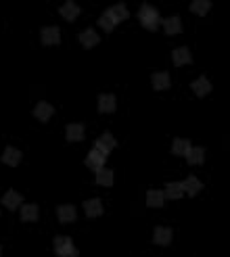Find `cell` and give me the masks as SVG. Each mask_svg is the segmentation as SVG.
Masks as SVG:
<instances>
[{"mask_svg":"<svg viewBox=\"0 0 230 257\" xmlns=\"http://www.w3.org/2000/svg\"><path fill=\"white\" fill-rule=\"evenodd\" d=\"M191 90H193V92L197 94V96H201V99H203L205 94L212 92V82H209L205 75H203V78H197V80H195L193 84H191Z\"/></svg>","mask_w":230,"mask_h":257,"instance_id":"cell-10","label":"cell"},{"mask_svg":"<svg viewBox=\"0 0 230 257\" xmlns=\"http://www.w3.org/2000/svg\"><path fill=\"white\" fill-rule=\"evenodd\" d=\"M99 25L103 27V30H105V32H107V34H109V32H113V30H115V25H117V21H115V19H113V17H111V13H109V11H105V13H103V15L99 17Z\"/></svg>","mask_w":230,"mask_h":257,"instance_id":"cell-29","label":"cell"},{"mask_svg":"<svg viewBox=\"0 0 230 257\" xmlns=\"http://www.w3.org/2000/svg\"><path fill=\"white\" fill-rule=\"evenodd\" d=\"M65 138L69 142L84 140V126H82V123H69V126L65 128Z\"/></svg>","mask_w":230,"mask_h":257,"instance_id":"cell-14","label":"cell"},{"mask_svg":"<svg viewBox=\"0 0 230 257\" xmlns=\"http://www.w3.org/2000/svg\"><path fill=\"white\" fill-rule=\"evenodd\" d=\"M161 25H163V30H165L167 36H176V34L182 32V21H180L178 15L167 17V19H161Z\"/></svg>","mask_w":230,"mask_h":257,"instance_id":"cell-6","label":"cell"},{"mask_svg":"<svg viewBox=\"0 0 230 257\" xmlns=\"http://www.w3.org/2000/svg\"><path fill=\"white\" fill-rule=\"evenodd\" d=\"M80 42H82L84 48H92V46H96L101 42V36L94 30H90V27H88V30H84L80 34Z\"/></svg>","mask_w":230,"mask_h":257,"instance_id":"cell-15","label":"cell"},{"mask_svg":"<svg viewBox=\"0 0 230 257\" xmlns=\"http://www.w3.org/2000/svg\"><path fill=\"white\" fill-rule=\"evenodd\" d=\"M0 255H2V249H0Z\"/></svg>","mask_w":230,"mask_h":257,"instance_id":"cell-30","label":"cell"},{"mask_svg":"<svg viewBox=\"0 0 230 257\" xmlns=\"http://www.w3.org/2000/svg\"><path fill=\"white\" fill-rule=\"evenodd\" d=\"M163 203H165L163 190H149L146 192V207L157 209V207H163Z\"/></svg>","mask_w":230,"mask_h":257,"instance_id":"cell-21","label":"cell"},{"mask_svg":"<svg viewBox=\"0 0 230 257\" xmlns=\"http://www.w3.org/2000/svg\"><path fill=\"white\" fill-rule=\"evenodd\" d=\"M94 149L99 151V153H103L105 157H107L109 153L115 149V138H113V134H109V132L101 134V136H99V140H96V144H94Z\"/></svg>","mask_w":230,"mask_h":257,"instance_id":"cell-4","label":"cell"},{"mask_svg":"<svg viewBox=\"0 0 230 257\" xmlns=\"http://www.w3.org/2000/svg\"><path fill=\"white\" fill-rule=\"evenodd\" d=\"M172 61H174V65H178V67H182V65H188V63H193L191 51H188L186 46H180V48H176V51L172 52Z\"/></svg>","mask_w":230,"mask_h":257,"instance_id":"cell-8","label":"cell"},{"mask_svg":"<svg viewBox=\"0 0 230 257\" xmlns=\"http://www.w3.org/2000/svg\"><path fill=\"white\" fill-rule=\"evenodd\" d=\"M182 188H184V192H188V197H195V194H199V190L203 188V184H201L199 178L188 176L184 182H182Z\"/></svg>","mask_w":230,"mask_h":257,"instance_id":"cell-20","label":"cell"},{"mask_svg":"<svg viewBox=\"0 0 230 257\" xmlns=\"http://www.w3.org/2000/svg\"><path fill=\"white\" fill-rule=\"evenodd\" d=\"M84 211H86L88 218H99V215H103V203L101 199H90L84 203Z\"/></svg>","mask_w":230,"mask_h":257,"instance_id":"cell-18","label":"cell"},{"mask_svg":"<svg viewBox=\"0 0 230 257\" xmlns=\"http://www.w3.org/2000/svg\"><path fill=\"white\" fill-rule=\"evenodd\" d=\"M2 163L11 165V168H17L21 163V151L15 149V147H6L4 153H2Z\"/></svg>","mask_w":230,"mask_h":257,"instance_id":"cell-12","label":"cell"},{"mask_svg":"<svg viewBox=\"0 0 230 257\" xmlns=\"http://www.w3.org/2000/svg\"><path fill=\"white\" fill-rule=\"evenodd\" d=\"M105 161H107V157H105L103 153H99L96 149L90 151L88 157H86V165L90 170H94V171H99L101 168H105Z\"/></svg>","mask_w":230,"mask_h":257,"instance_id":"cell-7","label":"cell"},{"mask_svg":"<svg viewBox=\"0 0 230 257\" xmlns=\"http://www.w3.org/2000/svg\"><path fill=\"white\" fill-rule=\"evenodd\" d=\"M172 151L176 153V155H180V157H186V153L191 151V142H188L186 138H176L174 144H172Z\"/></svg>","mask_w":230,"mask_h":257,"instance_id":"cell-27","label":"cell"},{"mask_svg":"<svg viewBox=\"0 0 230 257\" xmlns=\"http://www.w3.org/2000/svg\"><path fill=\"white\" fill-rule=\"evenodd\" d=\"M53 247H54V253L59 257H78V249L73 247V242L69 236H54Z\"/></svg>","mask_w":230,"mask_h":257,"instance_id":"cell-2","label":"cell"},{"mask_svg":"<svg viewBox=\"0 0 230 257\" xmlns=\"http://www.w3.org/2000/svg\"><path fill=\"white\" fill-rule=\"evenodd\" d=\"M75 207L73 205H61L59 209H57V218L61 224H71V222L75 220Z\"/></svg>","mask_w":230,"mask_h":257,"instance_id":"cell-17","label":"cell"},{"mask_svg":"<svg viewBox=\"0 0 230 257\" xmlns=\"http://www.w3.org/2000/svg\"><path fill=\"white\" fill-rule=\"evenodd\" d=\"M209 9H212V2H209V0H193L191 2V11L195 15H207Z\"/></svg>","mask_w":230,"mask_h":257,"instance_id":"cell-28","label":"cell"},{"mask_svg":"<svg viewBox=\"0 0 230 257\" xmlns=\"http://www.w3.org/2000/svg\"><path fill=\"white\" fill-rule=\"evenodd\" d=\"M138 21L142 23L144 30H149V32H155L159 25H161V17H159V13L155 6H151V4H142L141 6V11H138Z\"/></svg>","mask_w":230,"mask_h":257,"instance_id":"cell-1","label":"cell"},{"mask_svg":"<svg viewBox=\"0 0 230 257\" xmlns=\"http://www.w3.org/2000/svg\"><path fill=\"white\" fill-rule=\"evenodd\" d=\"M99 111L101 113H113L115 111V96L113 94H101L99 96Z\"/></svg>","mask_w":230,"mask_h":257,"instance_id":"cell-22","label":"cell"},{"mask_svg":"<svg viewBox=\"0 0 230 257\" xmlns=\"http://www.w3.org/2000/svg\"><path fill=\"white\" fill-rule=\"evenodd\" d=\"M153 240H155V245H170L172 242V228H165V226H157L155 232H153Z\"/></svg>","mask_w":230,"mask_h":257,"instance_id":"cell-9","label":"cell"},{"mask_svg":"<svg viewBox=\"0 0 230 257\" xmlns=\"http://www.w3.org/2000/svg\"><path fill=\"white\" fill-rule=\"evenodd\" d=\"M40 38H42V44H46V46L59 44L61 42V30L57 25H48L40 32Z\"/></svg>","mask_w":230,"mask_h":257,"instance_id":"cell-3","label":"cell"},{"mask_svg":"<svg viewBox=\"0 0 230 257\" xmlns=\"http://www.w3.org/2000/svg\"><path fill=\"white\" fill-rule=\"evenodd\" d=\"M59 13H61V17L65 19V21H75V19L80 17V6L75 2H65L59 9Z\"/></svg>","mask_w":230,"mask_h":257,"instance_id":"cell-13","label":"cell"},{"mask_svg":"<svg viewBox=\"0 0 230 257\" xmlns=\"http://www.w3.org/2000/svg\"><path fill=\"white\" fill-rule=\"evenodd\" d=\"M54 113V107L51 105V103H46V101H40L36 107H34V117L40 121H48L53 117Z\"/></svg>","mask_w":230,"mask_h":257,"instance_id":"cell-5","label":"cell"},{"mask_svg":"<svg viewBox=\"0 0 230 257\" xmlns=\"http://www.w3.org/2000/svg\"><path fill=\"white\" fill-rule=\"evenodd\" d=\"M38 213H40V209H38V205H34V203H27L21 207V220L23 222H36Z\"/></svg>","mask_w":230,"mask_h":257,"instance_id":"cell-24","label":"cell"},{"mask_svg":"<svg viewBox=\"0 0 230 257\" xmlns=\"http://www.w3.org/2000/svg\"><path fill=\"white\" fill-rule=\"evenodd\" d=\"M109 13H111V17H113L117 23H122V21H125V19L130 17V13H128V9H125V4H115V6H111Z\"/></svg>","mask_w":230,"mask_h":257,"instance_id":"cell-26","label":"cell"},{"mask_svg":"<svg viewBox=\"0 0 230 257\" xmlns=\"http://www.w3.org/2000/svg\"><path fill=\"white\" fill-rule=\"evenodd\" d=\"M186 161L191 165H201L205 161V149L203 147H191V151L186 153Z\"/></svg>","mask_w":230,"mask_h":257,"instance_id":"cell-19","label":"cell"},{"mask_svg":"<svg viewBox=\"0 0 230 257\" xmlns=\"http://www.w3.org/2000/svg\"><path fill=\"white\" fill-rule=\"evenodd\" d=\"M163 197L165 199H182L184 197V188H182V182H167L165 184V190H163Z\"/></svg>","mask_w":230,"mask_h":257,"instance_id":"cell-16","label":"cell"},{"mask_svg":"<svg viewBox=\"0 0 230 257\" xmlns=\"http://www.w3.org/2000/svg\"><path fill=\"white\" fill-rule=\"evenodd\" d=\"M96 184L99 186H113V171L107 168H101L96 171Z\"/></svg>","mask_w":230,"mask_h":257,"instance_id":"cell-25","label":"cell"},{"mask_svg":"<svg viewBox=\"0 0 230 257\" xmlns=\"http://www.w3.org/2000/svg\"><path fill=\"white\" fill-rule=\"evenodd\" d=\"M151 84L155 90H167L172 84V80H170V73L167 71H157V73H153L151 75Z\"/></svg>","mask_w":230,"mask_h":257,"instance_id":"cell-11","label":"cell"},{"mask_svg":"<svg viewBox=\"0 0 230 257\" xmlns=\"http://www.w3.org/2000/svg\"><path fill=\"white\" fill-rule=\"evenodd\" d=\"M21 201H23V199H21V194L17 192V190H9V192H6L4 194V197H2V205L6 207V209H17V207L21 205Z\"/></svg>","mask_w":230,"mask_h":257,"instance_id":"cell-23","label":"cell"}]
</instances>
